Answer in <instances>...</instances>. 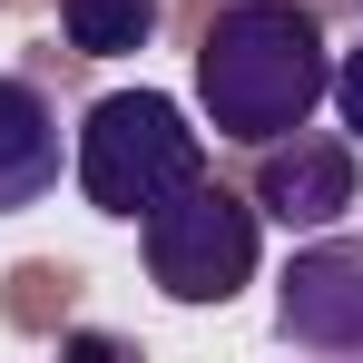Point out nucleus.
Segmentation results:
<instances>
[{
	"instance_id": "6e6552de",
	"label": "nucleus",
	"mask_w": 363,
	"mask_h": 363,
	"mask_svg": "<svg viewBox=\"0 0 363 363\" xmlns=\"http://www.w3.org/2000/svg\"><path fill=\"white\" fill-rule=\"evenodd\" d=\"M334 108H344V128H354V147H363V50H344L334 60V89H324Z\"/></svg>"
},
{
	"instance_id": "f03ea898",
	"label": "nucleus",
	"mask_w": 363,
	"mask_h": 363,
	"mask_svg": "<svg viewBox=\"0 0 363 363\" xmlns=\"http://www.w3.org/2000/svg\"><path fill=\"white\" fill-rule=\"evenodd\" d=\"M69 167H79V196L99 216L138 226L157 196H177L186 177H206V128H186V108L167 89H108V99L79 108Z\"/></svg>"
},
{
	"instance_id": "423d86ee",
	"label": "nucleus",
	"mask_w": 363,
	"mask_h": 363,
	"mask_svg": "<svg viewBox=\"0 0 363 363\" xmlns=\"http://www.w3.org/2000/svg\"><path fill=\"white\" fill-rule=\"evenodd\" d=\"M60 167H69V138H60V108H50V89L0 69V216L40 206V196L60 186Z\"/></svg>"
},
{
	"instance_id": "7ed1b4c3",
	"label": "nucleus",
	"mask_w": 363,
	"mask_h": 363,
	"mask_svg": "<svg viewBox=\"0 0 363 363\" xmlns=\"http://www.w3.org/2000/svg\"><path fill=\"white\" fill-rule=\"evenodd\" d=\"M138 245H147V285L167 304H226L255 285V255H265V216L255 196L216 177H186L177 196H157L138 216Z\"/></svg>"
},
{
	"instance_id": "39448f33",
	"label": "nucleus",
	"mask_w": 363,
	"mask_h": 363,
	"mask_svg": "<svg viewBox=\"0 0 363 363\" xmlns=\"http://www.w3.org/2000/svg\"><path fill=\"white\" fill-rule=\"evenodd\" d=\"M354 186H363L354 138H314V128H295V138H265V147H255V216H275L285 236L344 226Z\"/></svg>"
},
{
	"instance_id": "20e7f679",
	"label": "nucleus",
	"mask_w": 363,
	"mask_h": 363,
	"mask_svg": "<svg viewBox=\"0 0 363 363\" xmlns=\"http://www.w3.org/2000/svg\"><path fill=\"white\" fill-rule=\"evenodd\" d=\"M275 334L304 354H363V236H314L285 255L275 275Z\"/></svg>"
},
{
	"instance_id": "0eeeda50",
	"label": "nucleus",
	"mask_w": 363,
	"mask_h": 363,
	"mask_svg": "<svg viewBox=\"0 0 363 363\" xmlns=\"http://www.w3.org/2000/svg\"><path fill=\"white\" fill-rule=\"evenodd\" d=\"M157 20H167V0H60L69 50H89V60H128V50H147Z\"/></svg>"
},
{
	"instance_id": "f257e3e1",
	"label": "nucleus",
	"mask_w": 363,
	"mask_h": 363,
	"mask_svg": "<svg viewBox=\"0 0 363 363\" xmlns=\"http://www.w3.org/2000/svg\"><path fill=\"white\" fill-rule=\"evenodd\" d=\"M324 89H334V50H324V20L295 0H226L196 40V99L226 147L314 128Z\"/></svg>"
}]
</instances>
